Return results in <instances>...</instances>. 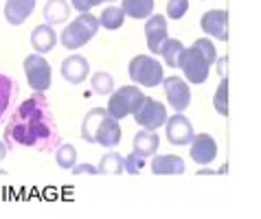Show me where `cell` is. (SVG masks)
I'll return each mask as SVG.
<instances>
[{"label": "cell", "mask_w": 261, "mask_h": 219, "mask_svg": "<svg viewBox=\"0 0 261 219\" xmlns=\"http://www.w3.org/2000/svg\"><path fill=\"white\" fill-rule=\"evenodd\" d=\"M125 11H123V7H117V5H110L106 7L103 11H101L99 16V26L108 29V31H117V29L123 26V22H125Z\"/></svg>", "instance_id": "23"}, {"label": "cell", "mask_w": 261, "mask_h": 219, "mask_svg": "<svg viewBox=\"0 0 261 219\" xmlns=\"http://www.w3.org/2000/svg\"><path fill=\"white\" fill-rule=\"evenodd\" d=\"M62 77L66 79L68 84H84L86 79L90 77V62L86 60L84 55H68L66 60L60 66Z\"/></svg>", "instance_id": "13"}, {"label": "cell", "mask_w": 261, "mask_h": 219, "mask_svg": "<svg viewBox=\"0 0 261 219\" xmlns=\"http://www.w3.org/2000/svg\"><path fill=\"white\" fill-rule=\"evenodd\" d=\"M97 169L101 175H121L125 171V156H121L117 151H108L99 158Z\"/></svg>", "instance_id": "22"}, {"label": "cell", "mask_w": 261, "mask_h": 219, "mask_svg": "<svg viewBox=\"0 0 261 219\" xmlns=\"http://www.w3.org/2000/svg\"><path fill=\"white\" fill-rule=\"evenodd\" d=\"M187 169L185 158L173 156V153H163L151 160V173L154 175H182Z\"/></svg>", "instance_id": "17"}, {"label": "cell", "mask_w": 261, "mask_h": 219, "mask_svg": "<svg viewBox=\"0 0 261 219\" xmlns=\"http://www.w3.org/2000/svg\"><path fill=\"white\" fill-rule=\"evenodd\" d=\"M24 77L27 84L33 92H46L53 81V70H50V64L46 62L44 55L40 53H31L24 57Z\"/></svg>", "instance_id": "6"}, {"label": "cell", "mask_w": 261, "mask_h": 219, "mask_svg": "<svg viewBox=\"0 0 261 219\" xmlns=\"http://www.w3.org/2000/svg\"><path fill=\"white\" fill-rule=\"evenodd\" d=\"M0 175H7V171H0Z\"/></svg>", "instance_id": "35"}, {"label": "cell", "mask_w": 261, "mask_h": 219, "mask_svg": "<svg viewBox=\"0 0 261 219\" xmlns=\"http://www.w3.org/2000/svg\"><path fill=\"white\" fill-rule=\"evenodd\" d=\"M13 94H18V84L11 77H7L0 72V119L7 114V110L11 105Z\"/></svg>", "instance_id": "25"}, {"label": "cell", "mask_w": 261, "mask_h": 219, "mask_svg": "<svg viewBox=\"0 0 261 219\" xmlns=\"http://www.w3.org/2000/svg\"><path fill=\"white\" fill-rule=\"evenodd\" d=\"M57 40H60V35H57L55 29L50 24H46V22L40 26H35L33 33H31V46H33L35 53H40V55L50 53V50L55 48Z\"/></svg>", "instance_id": "16"}, {"label": "cell", "mask_w": 261, "mask_h": 219, "mask_svg": "<svg viewBox=\"0 0 261 219\" xmlns=\"http://www.w3.org/2000/svg\"><path fill=\"white\" fill-rule=\"evenodd\" d=\"M145 94L139 86H121L119 90H114L112 94H110V101H108V114L110 116H114V119H125V116H129V114H136L141 110V105H143V101H145Z\"/></svg>", "instance_id": "5"}, {"label": "cell", "mask_w": 261, "mask_h": 219, "mask_svg": "<svg viewBox=\"0 0 261 219\" xmlns=\"http://www.w3.org/2000/svg\"><path fill=\"white\" fill-rule=\"evenodd\" d=\"M121 7L127 18L147 20L154 16V0H121Z\"/></svg>", "instance_id": "21"}, {"label": "cell", "mask_w": 261, "mask_h": 219, "mask_svg": "<svg viewBox=\"0 0 261 219\" xmlns=\"http://www.w3.org/2000/svg\"><path fill=\"white\" fill-rule=\"evenodd\" d=\"M55 162L60 169H66V171H72V167L77 165V147L75 145H60L55 149Z\"/></svg>", "instance_id": "27"}, {"label": "cell", "mask_w": 261, "mask_h": 219, "mask_svg": "<svg viewBox=\"0 0 261 219\" xmlns=\"http://www.w3.org/2000/svg\"><path fill=\"white\" fill-rule=\"evenodd\" d=\"M7 149H9V147H7V143L0 141V162H3V160L7 158Z\"/></svg>", "instance_id": "34"}, {"label": "cell", "mask_w": 261, "mask_h": 219, "mask_svg": "<svg viewBox=\"0 0 261 219\" xmlns=\"http://www.w3.org/2000/svg\"><path fill=\"white\" fill-rule=\"evenodd\" d=\"M217 158V143L211 134H195L191 141V160L200 167L211 165Z\"/></svg>", "instance_id": "12"}, {"label": "cell", "mask_w": 261, "mask_h": 219, "mask_svg": "<svg viewBox=\"0 0 261 219\" xmlns=\"http://www.w3.org/2000/svg\"><path fill=\"white\" fill-rule=\"evenodd\" d=\"M213 105L220 116H228V77L220 79V84H217L213 94Z\"/></svg>", "instance_id": "28"}, {"label": "cell", "mask_w": 261, "mask_h": 219, "mask_svg": "<svg viewBox=\"0 0 261 219\" xmlns=\"http://www.w3.org/2000/svg\"><path fill=\"white\" fill-rule=\"evenodd\" d=\"M163 90H165V99L167 103L173 107V112H185L191 105V88L189 81L182 77H165L163 81Z\"/></svg>", "instance_id": "8"}, {"label": "cell", "mask_w": 261, "mask_h": 219, "mask_svg": "<svg viewBox=\"0 0 261 219\" xmlns=\"http://www.w3.org/2000/svg\"><path fill=\"white\" fill-rule=\"evenodd\" d=\"M200 29L204 35H211L220 42H228V13L224 9L204 11L200 18Z\"/></svg>", "instance_id": "10"}, {"label": "cell", "mask_w": 261, "mask_h": 219, "mask_svg": "<svg viewBox=\"0 0 261 219\" xmlns=\"http://www.w3.org/2000/svg\"><path fill=\"white\" fill-rule=\"evenodd\" d=\"M127 75L136 86L143 88H158L165 81V70L163 64L151 55H136L129 60Z\"/></svg>", "instance_id": "4"}, {"label": "cell", "mask_w": 261, "mask_h": 219, "mask_svg": "<svg viewBox=\"0 0 261 219\" xmlns=\"http://www.w3.org/2000/svg\"><path fill=\"white\" fill-rule=\"evenodd\" d=\"M5 141L7 147L22 145L38 151L60 147V131L44 92H35L16 107V112L9 116L5 125Z\"/></svg>", "instance_id": "1"}, {"label": "cell", "mask_w": 261, "mask_h": 219, "mask_svg": "<svg viewBox=\"0 0 261 219\" xmlns=\"http://www.w3.org/2000/svg\"><path fill=\"white\" fill-rule=\"evenodd\" d=\"M217 48L208 38H198L191 46H185L182 55H180L178 68L182 70L185 79L189 84H204L208 79V70L217 62Z\"/></svg>", "instance_id": "2"}, {"label": "cell", "mask_w": 261, "mask_h": 219, "mask_svg": "<svg viewBox=\"0 0 261 219\" xmlns=\"http://www.w3.org/2000/svg\"><path fill=\"white\" fill-rule=\"evenodd\" d=\"M3 11H5V18L9 24L20 26V24H24L27 18L35 11V0H7Z\"/></svg>", "instance_id": "15"}, {"label": "cell", "mask_w": 261, "mask_h": 219, "mask_svg": "<svg viewBox=\"0 0 261 219\" xmlns=\"http://www.w3.org/2000/svg\"><path fill=\"white\" fill-rule=\"evenodd\" d=\"M72 173H75V175H84V173L99 175V169H97V167H92V165H75V167H72Z\"/></svg>", "instance_id": "32"}, {"label": "cell", "mask_w": 261, "mask_h": 219, "mask_svg": "<svg viewBox=\"0 0 261 219\" xmlns=\"http://www.w3.org/2000/svg\"><path fill=\"white\" fill-rule=\"evenodd\" d=\"M106 116H108V110H103V107H92L86 112L84 121H82V138L86 143H95L97 129Z\"/></svg>", "instance_id": "20"}, {"label": "cell", "mask_w": 261, "mask_h": 219, "mask_svg": "<svg viewBox=\"0 0 261 219\" xmlns=\"http://www.w3.org/2000/svg\"><path fill=\"white\" fill-rule=\"evenodd\" d=\"M165 136L169 145H176V147H185V145H191L195 131H193V123L187 119L182 112H176L173 116H169L165 123Z\"/></svg>", "instance_id": "9"}, {"label": "cell", "mask_w": 261, "mask_h": 219, "mask_svg": "<svg viewBox=\"0 0 261 219\" xmlns=\"http://www.w3.org/2000/svg\"><path fill=\"white\" fill-rule=\"evenodd\" d=\"M70 9L68 0H46L44 5V22L50 26L55 24H64L70 18Z\"/></svg>", "instance_id": "19"}, {"label": "cell", "mask_w": 261, "mask_h": 219, "mask_svg": "<svg viewBox=\"0 0 261 219\" xmlns=\"http://www.w3.org/2000/svg\"><path fill=\"white\" fill-rule=\"evenodd\" d=\"M143 167H145V158L139 156L136 151H132L129 156H125V171H127V173L134 175V173H139Z\"/></svg>", "instance_id": "30"}, {"label": "cell", "mask_w": 261, "mask_h": 219, "mask_svg": "<svg viewBox=\"0 0 261 219\" xmlns=\"http://www.w3.org/2000/svg\"><path fill=\"white\" fill-rule=\"evenodd\" d=\"M145 40H147V48L149 53L161 55L163 44L167 42V18L165 16H149L145 20Z\"/></svg>", "instance_id": "11"}, {"label": "cell", "mask_w": 261, "mask_h": 219, "mask_svg": "<svg viewBox=\"0 0 261 219\" xmlns=\"http://www.w3.org/2000/svg\"><path fill=\"white\" fill-rule=\"evenodd\" d=\"M189 11V0H167V18L180 20Z\"/></svg>", "instance_id": "29"}, {"label": "cell", "mask_w": 261, "mask_h": 219, "mask_svg": "<svg viewBox=\"0 0 261 219\" xmlns=\"http://www.w3.org/2000/svg\"><path fill=\"white\" fill-rule=\"evenodd\" d=\"M108 3H117V0H108Z\"/></svg>", "instance_id": "36"}, {"label": "cell", "mask_w": 261, "mask_h": 219, "mask_svg": "<svg viewBox=\"0 0 261 219\" xmlns=\"http://www.w3.org/2000/svg\"><path fill=\"white\" fill-rule=\"evenodd\" d=\"M182 50H185V44L180 42L178 38H167V42L163 44V48H161V55H163V60H165V64L169 66V68H178Z\"/></svg>", "instance_id": "24"}, {"label": "cell", "mask_w": 261, "mask_h": 219, "mask_svg": "<svg viewBox=\"0 0 261 219\" xmlns=\"http://www.w3.org/2000/svg\"><path fill=\"white\" fill-rule=\"evenodd\" d=\"M90 88L99 97H108V94L114 92V77L106 70H99L95 75H90Z\"/></svg>", "instance_id": "26"}, {"label": "cell", "mask_w": 261, "mask_h": 219, "mask_svg": "<svg viewBox=\"0 0 261 219\" xmlns=\"http://www.w3.org/2000/svg\"><path fill=\"white\" fill-rule=\"evenodd\" d=\"M158 147H161V138H158L156 131H149V129L141 127V131H136L134 138H132V151H136L143 158L156 156Z\"/></svg>", "instance_id": "18"}, {"label": "cell", "mask_w": 261, "mask_h": 219, "mask_svg": "<svg viewBox=\"0 0 261 219\" xmlns=\"http://www.w3.org/2000/svg\"><path fill=\"white\" fill-rule=\"evenodd\" d=\"M101 3H103V0H70V7L77 9L79 13H88L90 9H95Z\"/></svg>", "instance_id": "31"}, {"label": "cell", "mask_w": 261, "mask_h": 219, "mask_svg": "<svg viewBox=\"0 0 261 219\" xmlns=\"http://www.w3.org/2000/svg\"><path fill=\"white\" fill-rule=\"evenodd\" d=\"M121 125H119V119H114V116L108 114L103 121H101V125L97 129V136H95V143L101 145V147H108V149H114L117 145L121 143Z\"/></svg>", "instance_id": "14"}, {"label": "cell", "mask_w": 261, "mask_h": 219, "mask_svg": "<svg viewBox=\"0 0 261 219\" xmlns=\"http://www.w3.org/2000/svg\"><path fill=\"white\" fill-rule=\"evenodd\" d=\"M99 31V18L92 13H79L75 20H70L64 31L60 33V42L66 50H77L86 46Z\"/></svg>", "instance_id": "3"}, {"label": "cell", "mask_w": 261, "mask_h": 219, "mask_svg": "<svg viewBox=\"0 0 261 219\" xmlns=\"http://www.w3.org/2000/svg\"><path fill=\"white\" fill-rule=\"evenodd\" d=\"M215 66H217V75H220V79L228 77V57H226V55H224V57H217Z\"/></svg>", "instance_id": "33"}, {"label": "cell", "mask_w": 261, "mask_h": 219, "mask_svg": "<svg viewBox=\"0 0 261 219\" xmlns=\"http://www.w3.org/2000/svg\"><path fill=\"white\" fill-rule=\"evenodd\" d=\"M169 114H167V105H163L158 99L154 97H145L141 110L134 114V121L139 123V127L143 129H149V131H156L158 127H163Z\"/></svg>", "instance_id": "7"}]
</instances>
